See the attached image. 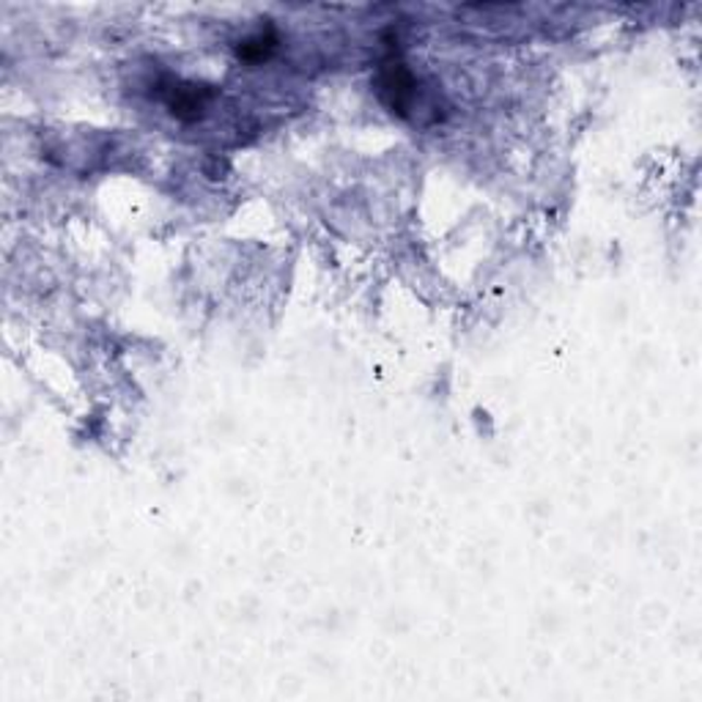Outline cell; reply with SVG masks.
<instances>
[{"mask_svg":"<svg viewBox=\"0 0 702 702\" xmlns=\"http://www.w3.org/2000/svg\"><path fill=\"white\" fill-rule=\"evenodd\" d=\"M395 45H398V39L390 41L387 56L379 61L377 81H373V86H377L379 99L387 104L390 113L401 115V119H409L411 104H415V99H417V81H415V75L409 72V66L404 63V58L398 56Z\"/></svg>","mask_w":702,"mask_h":702,"instance_id":"6da1fadb","label":"cell"},{"mask_svg":"<svg viewBox=\"0 0 702 702\" xmlns=\"http://www.w3.org/2000/svg\"><path fill=\"white\" fill-rule=\"evenodd\" d=\"M274 50H278V34H274L272 28H267V30H261L258 36H250V39L239 41V47H236V56L247 63H261V61H267Z\"/></svg>","mask_w":702,"mask_h":702,"instance_id":"3957f363","label":"cell"},{"mask_svg":"<svg viewBox=\"0 0 702 702\" xmlns=\"http://www.w3.org/2000/svg\"><path fill=\"white\" fill-rule=\"evenodd\" d=\"M218 97V91L198 83H171L165 88V104L178 121H195L204 115L206 104Z\"/></svg>","mask_w":702,"mask_h":702,"instance_id":"7a4b0ae2","label":"cell"}]
</instances>
